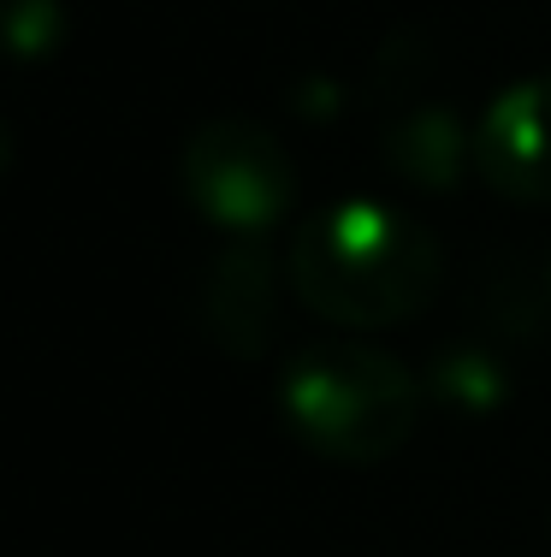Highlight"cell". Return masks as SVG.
I'll return each mask as SVG.
<instances>
[{
    "instance_id": "obj_1",
    "label": "cell",
    "mask_w": 551,
    "mask_h": 557,
    "mask_svg": "<svg viewBox=\"0 0 551 557\" xmlns=\"http://www.w3.org/2000/svg\"><path fill=\"white\" fill-rule=\"evenodd\" d=\"M285 278L314 321L367 333L415 321L444 278V256L403 208L379 196H345L291 232Z\"/></svg>"
},
{
    "instance_id": "obj_7",
    "label": "cell",
    "mask_w": 551,
    "mask_h": 557,
    "mask_svg": "<svg viewBox=\"0 0 551 557\" xmlns=\"http://www.w3.org/2000/svg\"><path fill=\"white\" fill-rule=\"evenodd\" d=\"M7 36L18 60H48L65 36L60 0H7Z\"/></svg>"
},
{
    "instance_id": "obj_5",
    "label": "cell",
    "mask_w": 551,
    "mask_h": 557,
    "mask_svg": "<svg viewBox=\"0 0 551 557\" xmlns=\"http://www.w3.org/2000/svg\"><path fill=\"white\" fill-rule=\"evenodd\" d=\"M386 161L398 178L444 196L475 172V131H463V119L444 113V108H422V113L403 119V125H391Z\"/></svg>"
},
{
    "instance_id": "obj_4",
    "label": "cell",
    "mask_w": 551,
    "mask_h": 557,
    "mask_svg": "<svg viewBox=\"0 0 551 557\" xmlns=\"http://www.w3.org/2000/svg\"><path fill=\"white\" fill-rule=\"evenodd\" d=\"M475 178L522 208H551V77L498 89L475 119Z\"/></svg>"
},
{
    "instance_id": "obj_6",
    "label": "cell",
    "mask_w": 551,
    "mask_h": 557,
    "mask_svg": "<svg viewBox=\"0 0 551 557\" xmlns=\"http://www.w3.org/2000/svg\"><path fill=\"white\" fill-rule=\"evenodd\" d=\"M214 290H226L231 309L208 314V333H220L226 344H238V350H255V344L267 338V302H273V297H255V302H249V290H273V285H267V261L249 256V249L226 256V261L214 268Z\"/></svg>"
},
{
    "instance_id": "obj_2",
    "label": "cell",
    "mask_w": 551,
    "mask_h": 557,
    "mask_svg": "<svg viewBox=\"0 0 551 557\" xmlns=\"http://www.w3.org/2000/svg\"><path fill=\"white\" fill-rule=\"evenodd\" d=\"M279 416L314 457L374 469L410 445L422 421V380L410 362L362 338H314L285 356Z\"/></svg>"
},
{
    "instance_id": "obj_8",
    "label": "cell",
    "mask_w": 551,
    "mask_h": 557,
    "mask_svg": "<svg viewBox=\"0 0 551 557\" xmlns=\"http://www.w3.org/2000/svg\"><path fill=\"white\" fill-rule=\"evenodd\" d=\"M546 297H551V256H546Z\"/></svg>"
},
{
    "instance_id": "obj_3",
    "label": "cell",
    "mask_w": 551,
    "mask_h": 557,
    "mask_svg": "<svg viewBox=\"0 0 551 557\" xmlns=\"http://www.w3.org/2000/svg\"><path fill=\"white\" fill-rule=\"evenodd\" d=\"M178 190L190 214L231 244H261L297 202V166L255 119H208L178 149Z\"/></svg>"
}]
</instances>
